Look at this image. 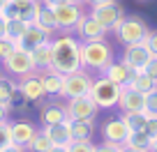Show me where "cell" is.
I'll use <instances>...</instances> for the list:
<instances>
[{
  "mask_svg": "<svg viewBox=\"0 0 157 152\" xmlns=\"http://www.w3.org/2000/svg\"><path fill=\"white\" fill-rule=\"evenodd\" d=\"M83 42L76 35L63 32L56 39H51V51H53V65L51 69L60 74H72L83 69V51H81Z\"/></svg>",
  "mask_w": 157,
  "mask_h": 152,
  "instance_id": "1",
  "label": "cell"
},
{
  "mask_svg": "<svg viewBox=\"0 0 157 152\" xmlns=\"http://www.w3.org/2000/svg\"><path fill=\"white\" fill-rule=\"evenodd\" d=\"M83 51V67L93 69V72L102 74L109 65L116 60V53H113V46L109 44L106 39H93V42H83L81 46Z\"/></svg>",
  "mask_w": 157,
  "mask_h": 152,
  "instance_id": "2",
  "label": "cell"
},
{
  "mask_svg": "<svg viewBox=\"0 0 157 152\" xmlns=\"http://www.w3.org/2000/svg\"><path fill=\"white\" fill-rule=\"evenodd\" d=\"M113 32H116L118 42L123 46H129V44H141V42L148 37L150 30H148V23L141 19V16L132 14V16H125Z\"/></svg>",
  "mask_w": 157,
  "mask_h": 152,
  "instance_id": "3",
  "label": "cell"
},
{
  "mask_svg": "<svg viewBox=\"0 0 157 152\" xmlns=\"http://www.w3.org/2000/svg\"><path fill=\"white\" fill-rule=\"evenodd\" d=\"M2 67H5V72L10 74V76H16V79H23L28 74L37 72V65H35V60H33V53H30L28 49H23L21 44H16L14 51H12L7 58H2Z\"/></svg>",
  "mask_w": 157,
  "mask_h": 152,
  "instance_id": "4",
  "label": "cell"
},
{
  "mask_svg": "<svg viewBox=\"0 0 157 152\" xmlns=\"http://www.w3.org/2000/svg\"><path fill=\"white\" fill-rule=\"evenodd\" d=\"M90 97L99 108H113V106H118V99H120V85H116L104 74H99V79L93 81Z\"/></svg>",
  "mask_w": 157,
  "mask_h": 152,
  "instance_id": "5",
  "label": "cell"
},
{
  "mask_svg": "<svg viewBox=\"0 0 157 152\" xmlns=\"http://www.w3.org/2000/svg\"><path fill=\"white\" fill-rule=\"evenodd\" d=\"M93 76H90L86 69H78V72L65 74V88H63V99H74V97H83L90 95L93 88Z\"/></svg>",
  "mask_w": 157,
  "mask_h": 152,
  "instance_id": "6",
  "label": "cell"
},
{
  "mask_svg": "<svg viewBox=\"0 0 157 152\" xmlns=\"http://www.w3.org/2000/svg\"><path fill=\"white\" fill-rule=\"evenodd\" d=\"M90 14L99 21L106 30H116L118 23L125 19V7L118 2V0H111V2H102V5H95Z\"/></svg>",
  "mask_w": 157,
  "mask_h": 152,
  "instance_id": "7",
  "label": "cell"
},
{
  "mask_svg": "<svg viewBox=\"0 0 157 152\" xmlns=\"http://www.w3.org/2000/svg\"><path fill=\"white\" fill-rule=\"evenodd\" d=\"M67 113L69 120H95L99 113V106L93 102L90 95H83V97L67 99Z\"/></svg>",
  "mask_w": 157,
  "mask_h": 152,
  "instance_id": "8",
  "label": "cell"
},
{
  "mask_svg": "<svg viewBox=\"0 0 157 152\" xmlns=\"http://www.w3.org/2000/svg\"><path fill=\"white\" fill-rule=\"evenodd\" d=\"M109 30L95 19L93 14H83L78 19L76 28H74V35H76L81 42H93V39H104Z\"/></svg>",
  "mask_w": 157,
  "mask_h": 152,
  "instance_id": "9",
  "label": "cell"
},
{
  "mask_svg": "<svg viewBox=\"0 0 157 152\" xmlns=\"http://www.w3.org/2000/svg\"><path fill=\"white\" fill-rule=\"evenodd\" d=\"M150 58H152V53H150V49H148L146 44H129V46H125V53H123V62L127 65L132 72H143L146 69V65L150 62Z\"/></svg>",
  "mask_w": 157,
  "mask_h": 152,
  "instance_id": "10",
  "label": "cell"
},
{
  "mask_svg": "<svg viewBox=\"0 0 157 152\" xmlns=\"http://www.w3.org/2000/svg\"><path fill=\"white\" fill-rule=\"evenodd\" d=\"M56 9V19H58V28L63 32L67 30H74L78 23V19L83 16V9H81V2H65V5L53 7Z\"/></svg>",
  "mask_w": 157,
  "mask_h": 152,
  "instance_id": "11",
  "label": "cell"
},
{
  "mask_svg": "<svg viewBox=\"0 0 157 152\" xmlns=\"http://www.w3.org/2000/svg\"><path fill=\"white\" fill-rule=\"evenodd\" d=\"M129 134H132V129L127 127L125 118H109L106 122L102 124V136H104V141H109V143L125 145Z\"/></svg>",
  "mask_w": 157,
  "mask_h": 152,
  "instance_id": "12",
  "label": "cell"
},
{
  "mask_svg": "<svg viewBox=\"0 0 157 152\" xmlns=\"http://www.w3.org/2000/svg\"><path fill=\"white\" fill-rule=\"evenodd\" d=\"M118 106L123 113H139L146 111V95L136 92L129 85H123L120 88V99H118Z\"/></svg>",
  "mask_w": 157,
  "mask_h": 152,
  "instance_id": "13",
  "label": "cell"
},
{
  "mask_svg": "<svg viewBox=\"0 0 157 152\" xmlns=\"http://www.w3.org/2000/svg\"><path fill=\"white\" fill-rule=\"evenodd\" d=\"M19 90L23 95V99H30V102H42L44 95H46L39 74H28L23 79H19Z\"/></svg>",
  "mask_w": 157,
  "mask_h": 152,
  "instance_id": "14",
  "label": "cell"
},
{
  "mask_svg": "<svg viewBox=\"0 0 157 152\" xmlns=\"http://www.w3.org/2000/svg\"><path fill=\"white\" fill-rule=\"evenodd\" d=\"M39 79L44 85V92L49 97H63V88H65V74L56 72V69H44L39 72Z\"/></svg>",
  "mask_w": 157,
  "mask_h": 152,
  "instance_id": "15",
  "label": "cell"
},
{
  "mask_svg": "<svg viewBox=\"0 0 157 152\" xmlns=\"http://www.w3.org/2000/svg\"><path fill=\"white\" fill-rule=\"evenodd\" d=\"M39 120L42 124H58V122H67L69 120V113H67V104H44V108L39 111Z\"/></svg>",
  "mask_w": 157,
  "mask_h": 152,
  "instance_id": "16",
  "label": "cell"
},
{
  "mask_svg": "<svg viewBox=\"0 0 157 152\" xmlns=\"http://www.w3.org/2000/svg\"><path fill=\"white\" fill-rule=\"evenodd\" d=\"M102 74L109 81H113L116 85H120V88H123V85H129V81H132V76H134V72L123 62V60H113Z\"/></svg>",
  "mask_w": 157,
  "mask_h": 152,
  "instance_id": "17",
  "label": "cell"
},
{
  "mask_svg": "<svg viewBox=\"0 0 157 152\" xmlns=\"http://www.w3.org/2000/svg\"><path fill=\"white\" fill-rule=\"evenodd\" d=\"M35 134H37V129H35L33 122H25V120L12 122V143H16V145L28 147L30 141L35 138Z\"/></svg>",
  "mask_w": 157,
  "mask_h": 152,
  "instance_id": "18",
  "label": "cell"
},
{
  "mask_svg": "<svg viewBox=\"0 0 157 152\" xmlns=\"http://www.w3.org/2000/svg\"><path fill=\"white\" fill-rule=\"evenodd\" d=\"M44 132L49 134V138H51L53 145H69V143L74 141V138H72L69 120H67V122H58V124H46Z\"/></svg>",
  "mask_w": 157,
  "mask_h": 152,
  "instance_id": "19",
  "label": "cell"
},
{
  "mask_svg": "<svg viewBox=\"0 0 157 152\" xmlns=\"http://www.w3.org/2000/svg\"><path fill=\"white\" fill-rule=\"evenodd\" d=\"M46 42H51V35L44 32L37 23H28V30H25L23 39H21V46H23V49H28V51H33L35 46L46 44Z\"/></svg>",
  "mask_w": 157,
  "mask_h": 152,
  "instance_id": "20",
  "label": "cell"
},
{
  "mask_svg": "<svg viewBox=\"0 0 157 152\" xmlns=\"http://www.w3.org/2000/svg\"><path fill=\"white\" fill-rule=\"evenodd\" d=\"M35 23L44 30V32H49V35H53L56 30H60L58 28V19H56V9L51 5H46V2H42L39 14H37V21H35Z\"/></svg>",
  "mask_w": 157,
  "mask_h": 152,
  "instance_id": "21",
  "label": "cell"
},
{
  "mask_svg": "<svg viewBox=\"0 0 157 152\" xmlns=\"http://www.w3.org/2000/svg\"><path fill=\"white\" fill-rule=\"evenodd\" d=\"M30 53H33V60H35V65H37L39 72H44V69H51V65H53V51H51V42L35 46Z\"/></svg>",
  "mask_w": 157,
  "mask_h": 152,
  "instance_id": "22",
  "label": "cell"
},
{
  "mask_svg": "<svg viewBox=\"0 0 157 152\" xmlns=\"http://www.w3.org/2000/svg\"><path fill=\"white\" fill-rule=\"evenodd\" d=\"M74 141H90L95 134V120H69Z\"/></svg>",
  "mask_w": 157,
  "mask_h": 152,
  "instance_id": "23",
  "label": "cell"
},
{
  "mask_svg": "<svg viewBox=\"0 0 157 152\" xmlns=\"http://www.w3.org/2000/svg\"><path fill=\"white\" fill-rule=\"evenodd\" d=\"M129 88H134L136 92H141V95H150L152 90H157V81L150 79L146 72H134L132 81H129Z\"/></svg>",
  "mask_w": 157,
  "mask_h": 152,
  "instance_id": "24",
  "label": "cell"
},
{
  "mask_svg": "<svg viewBox=\"0 0 157 152\" xmlns=\"http://www.w3.org/2000/svg\"><path fill=\"white\" fill-rule=\"evenodd\" d=\"M25 30H28V23H25V21L12 19V21H7V35H5V37H7L10 42H14V44H21Z\"/></svg>",
  "mask_w": 157,
  "mask_h": 152,
  "instance_id": "25",
  "label": "cell"
},
{
  "mask_svg": "<svg viewBox=\"0 0 157 152\" xmlns=\"http://www.w3.org/2000/svg\"><path fill=\"white\" fill-rule=\"evenodd\" d=\"M125 145L136 147V150H141V152H152V138L148 136L146 132H132Z\"/></svg>",
  "mask_w": 157,
  "mask_h": 152,
  "instance_id": "26",
  "label": "cell"
},
{
  "mask_svg": "<svg viewBox=\"0 0 157 152\" xmlns=\"http://www.w3.org/2000/svg\"><path fill=\"white\" fill-rule=\"evenodd\" d=\"M125 122L132 132H146V124H148V113L146 111H139V113H123Z\"/></svg>",
  "mask_w": 157,
  "mask_h": 152,
  "instance_id": "27",
  "label": "cell"
},
{
  "mask_svg": "<svg viewBox=\"0 0 157 152\" xmlns=\"http://www.w3.org/2000/svg\"><path fill=\"white\" fill-rule=\"evenodd\" d=\"M39 7H42V0H25V2H21V21L35 23L37 14H39Z\"/></svg>",
  "mask_w": 157,
  "mask_h": 152,
  "instance_id": "28",
  "label": "cell"
},
{
  "mask_svg": "<svg viewBox=\"0 0 157 152\" xmlns=\"http://www.w3.org/2000/svg\"><path fill=\"white\" fill-rule=\"evenodd\" d=\"M53 145L51 143V138H49V134L44 132V129H37V134H35V138L30 141V145L25 147L28 152H46L49 147Z\"/></svg>",
  "mask_w": 157,
  "mask_h": 152,
  "instance_id": "29",
  "label": "cell"
},
{
  "mask_svg": "<svg viewBox=\"0 0 157 152\" xmlns=\"http://www.w3.org/2000/svg\"><path fill=\"white\" fill-rule=\"evenodd\" d=\"M10 143H12V122L5 120V122H0V147L5 150Z\"/></svg>",
  "mask_w": 157,
  "mask_h": 152,
  "instance_id": "30",
  "label": "cell"
},
{
  "mask_svg": "<svg viewBox=\"0 0 157 152\" xmlns=\"http://www.w3.org/2000/svg\"><path fill=\"white\" fill-rule=\"evenodd\" d=\"M97 145H93L90 141H72L69 143V152H95Z\"/></svg>",
  "mask_w": 157,
  "mask_h": 152,
  "instance_id": "31",
  "label": "cell"
},
{
  "mask_svg": "<svg viewBox=\"0 0 157 152\" xmlns=\"http://www.w3.org/2000/svg\"><path fill=\"white\" fill-rule=\"evenodd\" d=\"M2 14H5L7 21L12 19H21V2H14V0H10V5L2 9Z\"/></svg>",
  "mask_w": 157,
  "mask_h": 152,
  "instance_id": "32",
  "label": "cell"
},
{
  "mask_svg": "<svg viewBox=\"0 0 157 152\" xmlns=\"http://www.w3.org/2000/svg\"><path fill=\"white\" fill-rule=\"evenodd\" d=\"M146 113L148 115H157V90L146 95Z\"/></svg>",
  "mask_w": 157,
  "mask_h": 152,
  "instance_id": "33",
  "label": "cell"
},
{
  "mask_svg": "<svg viewBox=\"0 0 157 152\" xmlns=\"http://www.w3.org/2000/svg\"><path fill=\"white\" fill-rule=\"evenodd\" d=\"M14 42H10V39H7V37H0V60H2V58H7V55H10L12 53V51H14Z\"/></svg>",
  "mask_w": 157,
  "mask_h": 152,
  "instance_id": "34",
  "label": "cell"
},
{
  "mask_svg": "<svg viewBox=\"0 0 157 152\" xmlns=\"http://www.w3.org/2000/svg\"><path fill=\"white\" fill-rule=\"evenodd\" d=\"M143 44L150 49L152 55H157V30H150V32H148V37L143 39Z\"/></svg>",
  "mask_w": 157,
  "mask_h": 152,
  "instance_id": "35",
  "label": "cell"
},
{
  "mask_svg": "<svg viewBox=\"0 0 157 152\" xmlns=\"http://www.w3.org/2000/svg\"><path fill=\"white\" fill-rule=\"evenodd\" d=\"M146 134L155 141L157 138V115H148V124H146Z\"/></svg>",
  "mask_w": 157,
  "mask_h": 152,
  "instance_id": "36",
  "label": "cell"
},
{
  "mask_svg": "<svg viewBox=\"0 0 157 152\" xmlns=\"http://www.w3.org/2000/svg\"><path fill=\"white\" fill-rule=\"evenodd\" d=\"M123 147H125V145H118V143L104 141L102 145H97V150H95V152H123Z\"/></svg>",
  "mask_w": 157,
  "mask_h": 152,
  "instance_id": "37",
  "label": "cell"
},
{
  "mask_svg": "<svg viewBox=\"0 0 157 152\" xmlns=\"http://www.w3.org/2000/svg\"><path fill=\"white\" fill-rule=\"evenodd\" d=\"M143 72H146L150 79L157 81V55H152V58H150V62L146 65V69H143Z\"/></svg>",
  "mask_w": 157,
  "mask_h": 152,
  "instance_id": "38",
  "label": "cell"
},
{
  "mask_svg": "<svg viewBox=\"0 0 157 152\" xmlns=\"http://www.w3.org/2000/svg\"><path fill=\"white\" fill-rule=\"evenodd\" d=\"M42 2H46L51 7H58V5H65V2H81V0H42Z\"/></svg>",
  "mask_w": 157,
  "mask_h": 152,
  "instance_id": "39",
  "label": "cell"
},
{
  "mask_svg": "<svg viewBox=\"0 0 157 152\" xmlns=\"http://www.w3.org/2000/svg\"><path fill=\"white\" fill-rule=\"evenodd\" d=\"M7 35V19H5V14L0 12V37H5Z\"/></svg>",
  "mask_w": 157,
  "mask_h": 152,
  "instance_id": "40",
  "label": "cell"
},
{
  "mask_svg": "<svg viewBox=\"0 0 157 152\" xmlns=\"http://www.w3.org/2000/svg\"><path fill=\"white\" fill-rule=\"evenodd\" d=\"M2 152H25V147H23V145H16V143H10Z\"/></svg>",
  "mask_w": 157,
  "mask_h": 152,
  "instance_id": "41",
  "label": "cell"
},
{
  "mask_svg": "<svg viewBox=\"0 0 157 152\" xmlns=\"http://www.w3.org/2000/svg\"><path fill=\"white\" fill-rule=\"evenodd\" d=\"M46 152H69V145H51Z\"/></svg>",
  "mask_w": 157,
  "mask_h": 152,
  "instance_id": "42",
  "label": "cell"
},
{
  "mask_svg": "<svg viewBox=\"0 0 157 152\" xmlns=\"http://www.w3.org/2000/svg\"><path fill=\"white\" fill-rule=\"evenodd\" d=\"M7 113H10V106L0 104V122H5V120H7Z\"/></svg>",
  "mask_w": 157,
  "mask_h": 152,
  "instance_id": "43",
  "label": "cell"
},
{
  "mask_svg": "<svg viewBox=\"0 0 157 152\" xmlns=\"http://www.w3.org/2000/svg\"><path fill=\"white\" fill-rule=\"evenodd\" d=\"M83 2H88V5H102V2H111V0H83Z\"/></svg>",
  "mask_w": 157,
  "mask_h": 152,
  "instance_id": "44",
  "label": "cell"
},
{
  "mask_svg": "<svg viewBox=\"0 0 157 152\" xmlns=\"http://www.w3.org/2000/svg\"><path fill=\"white\" fill-rule=\"evenodd\" d=\"M123 152H141V150H136V147H129V145H125V147H123Z\"/></svg>",
  "mask_w": 157,
  "mask_h": 152,
  "instance_id": "45",
  "label": "cell"
},
{
  "mask_svg": "<svg viewBox=\"0 0 157 152\" xmlns=\"http://www.w3.org/2000/svg\"><path fill=\"white\" fill-rule=\"evenodd\" d=\"M7 5H10V0H0V12L5 9V7H7Z\"/></svg>",
  "mask_w": 157,
  "mask_h": 152,
  "instance_id": "46",
  "label": "cell"
},
{
  "mask_svg": "<svg viewBox=\"0 0 157 152\" xmlns=\"http://www.w3.org/2000/svg\"><path fill=\"white\" fill-rule=\"evenodd\" d=\"M152 152H157V138L152 141Z\"/></svg>",
  "mask_w": 157,
  "mask_h": 152,
  "instance_id": "47",
  "label": "cell"
},
{
  "mask_svg": "<svg viewBox=\"0 0 157 152\" xmlns=\"http://www.w3.org/2000/svg\"><path fill=\"white\" fill-rule=\"evenodd\" d=\"M2 79H5V76H2V69H0V81H2Z\"/></svg>",
  "mask_w": 157,
  "mask_h": 152,
  "instance_id": "48",
  "label": "cell"
},
{
  "mask_svg": "<svg viewBox=\"0 0 157 152\" xmlns=\"http://www.w3.org/2000/svg\"><path fill=\"white\" fill-rule=\"evenodd\" d=\"M14 2H25V0H14Z\"/></svg>",
  "mask_w": 157,
  "mask_h": 152,
  "instance_id": "49",
  "label": "cell"
},
{
  "mask_svg": "<svg viewBox=\"0 0 157 152\" xmlns=\"http://www.w3.org/2000/svg\"><path fill=\"white\" fill-rule=\"evenodd\" d=\"M0 152H2V147H0Z\"/></svg>",
  "mask_w": 157,
  "mask_h": 152,
  "instance_id": "50",
  "label": "cell"
},
{
  "mask_svg": "<svg viewBox=\"0 0 157 152\" xmlns=\"http://www.w3.org/2000/svg\"><path fill=\"white\" fill-rule=\"evenodd\" d=\"M81 2H83V0H81Z\"/></svg>",
  "mask_w": 157,
  "mask_h": 152,
  "instance_id": "51",
  "label": "cell"
}]
</instances>
